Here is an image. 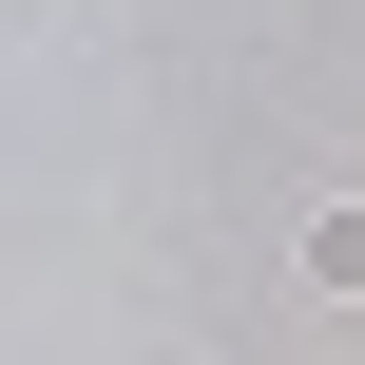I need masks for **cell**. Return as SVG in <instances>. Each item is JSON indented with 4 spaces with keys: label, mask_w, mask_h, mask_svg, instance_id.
I'll return each mask as SVG.
<instances>
[{
    "label": "cell",
    "mask_w": 365,
    "mask_h": 365,
    "mask_svg": "<svg viewBox=\"0 0 365 365\" xmlns=\"http://www.w3.org/2000/svg\"><path fill=\"white\" fill-rule=\"evenodd\" d=\"M308 289H327V308H365V212H346V192L308 212Z\"/></svg>",
    "instance_id": "cell-1"
}]
</instances>
